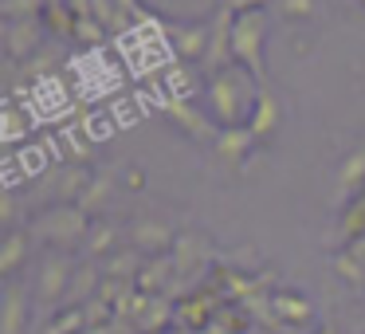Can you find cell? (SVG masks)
I'll use <instances>...</instances> for the list:
<instances>
[{
	"mask_svg": "<svg viewBox=\"0 0 365 334\" xmlns=\"http://www.w3.org/2000/svg\"><path fill=\"white\" fill-rule=\"evenodd\" d=\"M259 91H263V83L240 64L212 75L208 79V98H212V111L220 118V126H247L255 114V103H259Z\"/></svg>",
	"mask_w": 365,
	"mask_h": 334,
	"instance_id": "1",
	"label": "cell"
},
{
	"mask_svg": "<svg viewBox=\"0 0 365 334\" xmlns=\"http://www.w3.org/2000/svg\"><path fill=\"white\" fill-rule=\"evenodd\" d=\"M48 0H4V20H24V16H43Z\"/></svg>",
	"mask_w": 365,
	"mask_h": 334,
	"instance_id": "24",
	"label": "cell"
},
{
	"mask_svg": "<svg viewBox=\"0 0 365 334\" xmlns=\"http://www.w3.org/2000/svg\"><path fill=\"white\" fill-rule=\"evenodd\" d=\"M181 334H200V330H181Z\"/></svg>",
	"mask_w": 365,
	"mask_h": 334,
	"instance_id": "33",
	"label": "cell"
},
{
	"mask_svg": "<svg viewBox=\"0 0 365 334\" xmlns=\"http://www.w3.org/2000/svg\"><path fill=\"white\" fill-rule=\"evenodd\" d=\"M318 334H338V326H330V323H326V326H322V330H318Z\"/></svg>",
	"mask_w": 365,
	"mask_h": 334,
	"instance_id": "31",
	"label": "cell"
},
{
	"mask_svg": "<svg viewBox=\"0 0 365 334\" xmlns=\"http://www.w3.org/2000/svg\"><path fill=\"white\" fill-rule=\"evenodd\" d=\"M114 236H118V228H110V224H98V228L91 232V248H95V252H110Z\"/></svg>",
	"mask_w": 365,
	"mask_h": 334,
	"instance_id": "27",
	"label": "cell"
},
{
	"mask_svg": "<svg viewBox=\"0 0 365 334\" xmlns=\"http://www.w3.org/2000/svg\"><path fill=\"white\" fill-rule=\"evenodd\" d=\"M169 44H173V51L181 59H205V48H208V36H212V24H169L165 28Z\"/></svg>",
	"mask_w": 365,
	"mask_h": 334,
	"instance_id": "8",
	"label": "cell"
},
{
	"mask_svg": "<svg viewBox=\"0 0 365 334\" xmlns=\"http://www.w3.org/2000/svg\"><path fill=\"white\" fill-rule=\"evenodd\" d=\"M224 303H220V295L216 291H192L189 299L181 303V307H177V326H181V330H200L205 334L208 326H212V318H216V310H220Z\"/></svg>",
	"mask_w": 365,
	"mask_h": 334,
	"instance_id": "5",
	"label": "cell"
},
{
	"mask_svg": "<svg viewBox=\"0 0 365 334\" xmlns=\"http://www.w3.org/2000/svg\"><path fill=\"white\" fill-rule=\"evenodd\" d=\"M24 255H28V232H12V236L4 240V248H0V275L12 279L16 268L24 263Z\"/></svg>",
	"mask_w": 365,
	"mask_h": 334,
	"instance_id": "20",
	"label": "cell"
},
{
	"mask_svg": "<svg viewBox=\"0 0 365 334\" xmlns=\"http://www.w3.org/2000/svg\"><path fill=\"white\" fill-rule=\"evenodd\" d=\"M338 189H341V197H346V201H354L357 193H365V146H361V150H354L346 161H341Z\"/></svg>",
	"mask_w": 365,
	"mask_h": 334,
	"instance_id": "15",
	"label": "cell"
},
{
	"mask_svg": "<svg viewBox=\"0 0 365 334\" xmlns=\"http://www.w3.org/2000/svg\"><path fill=\"white\" fill-rule=\"evenodd\" d=\"M87 228H91V221H87V213H83L79 205L51 208L48 216L36 221V236L51 240V244H71V240H79Z\"/></svg>",
	"mask_w": 365,
	"mask_h": 334,
	"instance_id": "4",
	"label": "cell"
},
{
	"mask_svg": "<svg viewBox=\"0 0 365 334\" xmlns=\"http://www.w3.org/2000/svg\"><path fill=\"white\" fill-rule=\"evenodd\" d=\"M365 236V193H357L354 201H346V208H341V221L338 228H334V248H349L357 244V240Z\"/></svg>",
	"mask_w": 365,
	"mask_h": 334,
	"instance_id": "10",
	"label": "cell"
},
{
	"mask_svg": "<svg viewBox=\"0 0 365 334\" xmlns=\"http://www.w3.org/2000/svg\"><path fill=\"white\" fill-rule=\"evenodd\" d=\"M267 0H228V9L232 12H252V9H263Z\"/></svg>",
	"mask_w": 365,
	"mask_h": 334,
	"instance_id": "29",
	"label": "cell"
},
{
	"mask_svg": "<svg viewBox=\"0 0 365 334\" xmlns=\"http://www.w3.org/2000/svg\"><path fill=\"white\" fill-rule=\"evenodd\" d=\"M173 275H177V263H173V255H169V252H161V260H150V263H142V271H138L134 287H138V291H145V295H158V291H161V287H165Z\"/></svg>",
	"mask_w": 365,
	"mask_h": 334,
	"instance_id": "13",
	"label": "cell"
},
{
	"mask_svg": "<svg viewBox=\"0 0 365 334\" xmlns=\"http://www.w3.org/2000/svg\"><path fill=\"white\" fill-rule=\"evenodd\" d=\"M232 24H236V12H232L228 4H220V12L212 16V36H208L205 59H200L208 79L228 71V67H236V56H232Z\"/></svg>",
	"mask_w": 365,
	"mask_h": 334,
	"instance_id": "3",
	"label": "cell"
},
{
	"mask_svg": "<svg viewBox=\"0 0 365 334\" xmlns=\"http://www.w3.org/2000/svg\"><path fill=\"white\" fill-rule=\"evenodd\" d=\"M98 287H103V275H98L95 268H79V271H75V279H71V287H67V303L87 307V303L98 295Z\"/></svg>",
	"mask_w": 365,
	"mask_h": 334,
	"instance_id": "19",
	"label": "cell"
},
{
	"mask_svg": "<svg viewBox=\"0 0 365 334\" xmlns=\"http://www.w3.org/2000/svg\"><path fill=\"white\" fill-rule=\"evenodd\" d=\"M91 4H95V16H98V24H103L106 32H118V28L130 24V16L114 4V0H91Z\"/></svg>",
	"mask_w": 365,
	"mask_h": 334,
	"instance_id": "22",
	"label": "cell"
},
{
	"mask_svg": "<svg viewBox=\"0 0 365 334\" xmlns=\"http://www.w3.org/2000/svg\"><path fill=\"white\" fill-rule=\"evenodd\" d=\"M279 122H283V106H279V98L263 87L259 91V103H255V114H252V122H247V126H252L255 138H271L279 130Z\"/></svg>",
	"mask_w": 365,
	"mask_h": 334,
	"instance_id": "12",
	"label": "cell"
},
{
	"mask_svg": "<svg viewBox=\"0 0 365 334\" xmlns=\"http://www.w3.org/2000/svg\"><path fill=\"white\" fill-rule=\"evenodd\" d=\"M114 4H118V9L126 12L130 20H142V16H145V12H142V4H138V0H114Z\"/></svg>",
	"mask_w": 365,
	"mask_h": 334,
	"instance_id": "28",
	"label": "cell"
},
{
	"mask_svg": "<svg viewBox=\"0 0 365 334\" xmlns=\"http://www.w3.org/2000/svg\"><path fill=\"white\" fill-rule=\"evenodd\" d=\"M263 40H267V20H263V9L252 12H236V24H232V56H236L240 67L255 75L263 83Z\"/></svg>",
	"mask_w": 365,
	"mask_h": 334,
	"instance_id": "2",
	"label": "cell"
},
{
	"mask_svg": "<svg viewBox=\"0 0 365 334\" xmlns=\"http://www.w3.org/2000/svg\"><path fill=\"white\" fill-rule=\"evenodd\" d=\"M130 240H134L138 252H169L173 232H169L165 224H158V221H138L134 232H130Z\"/></svg>",
	"mask_w": 365,
	"mask_h": 334,
	"instance_id": "14",
	"label": "cell"
},
{
	"mask_svg": "<svg viewBox=\"0 0 365 334\" xmlns=\"http://www.w3.org/2000/svg\"><path fill=\"white\" fill-rule=\"evenodd\" d=\"M83 330H87V310L71 307V310H63V315H59L43 334H83Z\"/></svg>",
	"mask_w": 365,
	"mask_h": 334,
	"instance_id": "23",
	"label": "cell"
},
{
	"mask_svg": "<svg viewBox=\"0 0 365 334\" xmlns=\"http://www.w3.org/2000/svg\"><path fill=\"white\" fill-rule=\"evenodd\" d=\"M4 122H9V126H4V142H16V138H20V126H16V114H12V106H9V114H4Z\"/></svg>",
	"mask_w": 365,
	"mask_h": 334,
	"instance_id": "30",
	"label": "cell"
},
{
	"mask_svg": "<svg viewBox=\"0 0 365 334\" xmlns=\"http://www.w3.org/2000/svg\"><path fill=\"white\" fill-rule=\"evenodd\" d=\"M275 4H279V12H283V16L307 20V16H314V4H318V0H275Z\"/></svg>",
	"mask_w": 365,
	"mask_h": 334,
	"instance_id": "26",
	"label": "cell"
},
{
	"mask_svg": "<svg viewBox=\"0 0 365 334\" xmlns=\"http://www.w3.org/2000/svg\"><path fill=\"white\" fill-rule=\"evenodd\" d=\"M43 16H24V20H4V48H9L12 59H28L36 48H40L43 36Z\"/></svg>",
	"mask_w": 365,
	"mask_h": 334,
	"instance_id": "6",
	"label": "cell"
},
{
	"mask_svg": "<svg viewBox=\"0 0 365 334\" xmlns=\"http://www.w3.org/2000/svg\"><path fill=\"white\" fill-rule=\"evenodd\" d=\"M169 323H177V310H173V303H169V295H153L134 330L138 334H158V330H165Z\"/></svg>",
	"mask_w": 365,
	"mask_h": 334,
	"instance_id": "16",
	"label": "cell"
},
{
	"mask_svg": "<svg viewBox=\"0 0 365 334\" xmlns=\"http://www.w3.org/2000/svg\"><path fill=\"white\" fill-rule=\"evenodd\" d=\"M255 142H259V138L252 134V126H220V134L212 138L216 153H220L224 161H232V166H240V161L255 150Z\"/></svg>",
	"mask_w": 365,
	"mask_h": 334,
	"instance_id": "9",
	"label": "cell"
},
{
	"mask_svg": "<svg viewBox=\"0 0 365 334\" xmlns=\"http://www.w3.org/2000/svg\"><path fill=\"white\" fill-rule=\"evenodd\" d=\"M106 193H110V181H106V177H95V181H87V189L79 193V208L87 213L91 205H98V201H106Z\"/></svg>",
	"mask_w": 365,
	"mask_h": 334,
	"instance_id": "25",
	"label": "cell"
},
{
	"mask_svg": "<svg viewBox=\"0 0 365 334\" xmlns=\"http://www.w3.org/2000/svg\"><path fill=\"white\" fill-rule=\"evenodd\" d=\"M334 268H338V275L349 279L354 287H365V236L357 240V244L341 248V252L334 255Z\"/></svg>",
	"mask_w": 365,
	"mask_h": 334,
	"instance_id": "17",
	"label": "cell"
},
{
	"mask_svg": "<svg viewBox=\"0 0 365 334\" xmlns=\"http://www.w3.org/2000/svg\"><path fill=\"white\" fill-rule=\"evenodd\" d=\"M75 279V268L63 260V255H48L40 268V283H36V295L43 303H56V299H67V287Z\"/></svg>",
	"mask_w": 365,
	"mask_h": 334,
	"instance_id": "7",
	"label": "cell"
},
{
	"mask_svg": "<svg viewBox=\"0 0 365 334\" xmlns=\"http://www.w3.org/2000/svg\"><path fill=\"white\" fill-rule=\"evenodd\" d=\"M165 111H169V114H173V118H177V122H181V126H185V130H189V134H192V138H216V134H220V130H216V126H212V122H208V118H205V114H197V111H189V106H185V103H169V106H165Z\"/></svg>",
	"mask_w": 365,
	"mask_h": 334,
	"instance_id": "21",
	"label": "cell"
},
{
	"mask_svg": "<svg viewBox=\"0 0 365 334\" xmlns=\"http://www.w3.org/2000/svg\"><path fill=\"white\" fill-rule=\"evenodd\" d=\"M271 310L279 315V323H283V326H302V323L314 318V307H310L302 295H294V291H275V295H271Z\"/></svg>",
	"mask_w": 365,
	"mask_h": 334,
	"instance_id": "11",
	"label": "cell"
},
{
	"mask_svg": "<svg viewBox=\"0 0 365 334\" xmlns=\"http://www.w3.org/2000/svg\"><path fill=\"white\" fill-rule=\"evenodd\" d=\"M24 330V287L9 283L4 287V326L0 334H20Z\"/></svg>",
	"mask_w": 365,
	"mask_h": 334,
	"instance_id": "18",
	"label": "cell"
},
{
	"mask_svg": "<svg viewBox=\"0 0 365 334\" xmlns=\"http://www.w3.org/2000/svg\"><path fill=\"white\" fill-rule=\"evenodd\" d=\"M48 4H67V0H48Z\"/></svg>",
	"mask_w": 365,
	"mask_h": 334,
	"instance_id": "32",
	"label": "cell"
}]
</instances>
